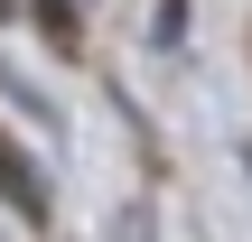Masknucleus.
Returning a JSON list of instances; mask_svg holds the SVG:
<instances>
[{
    "instance_id": "obj_1",
    "label": "nucleus",
    "mask_w": 252,
    "mask_h": 242,
    "mask_svg": "<svg viewBox=\"0 0 252 242\" xmlns=\"http://www.w3.org/2000/svg\"><path fill=\"white\" fill-rule=\"evenodd\" d=\"M0 196H9V205H28V215L47 205V177H37V168H28V159H19L9 140H0Z\"/></svg>"
},
{
    "instance_id": "obj_2",
    "label": "nucleus",
    "mask_w": 252,
    "mask_h": 242,
    "mask_svg": "<svg viewBox=\"0 0 252 242\" xmlns=\"http://www.w3.org/2000/svg\"><path fill=\"white\" fill-rule=\"evenodd\" d=\"M37 19H47V37H56V47H75V9H65V0H37Z\"/></svg>"
},
{
    "instance_id": "obj_3",
    "label": "nucleus",
    "mask_w": 252,
    "mask_h": 242,
    "mask_svg": "<svg viewBox=\"0 0 252 242\" xmlns=\"http://www.w3.org/2000/svg\"><path fill=\"white\" fill-rule=\"evenodd\" d=\"M0 9H9V0H0Z\"/></svg>"
}]
</instances>
